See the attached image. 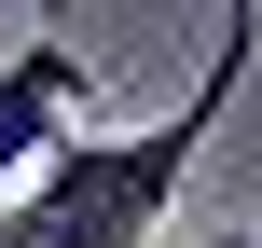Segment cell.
I'll return each instance as SVG.
<instances>
[{
	"instance_id": "2",
	"label": "cell",
	"mask_w": 262,
	"mask_h": 248,
	"mask_svg": "<svg viewBox=\"0 0 262 248\" xmlns=\"http://www.w3.org/2000/svg\"><path fill=\"white\" fill-rule=\"evenodd\" d=\"M83 97H97V69H83L69 41H14V55H0V207L41 179V152L69 138Z\"/></svg>"
},
{
	"instance_id": "1",
	"label": "cell",
	"mask_w": 262,
	"mask_h": 248,
	"mask_svg": "<svg viewBox=\"0 0 262 248\" xmlns=\"http://www.w3.org/2000/svg\"><path fill=\"white\" fill-rule=\"evenodd\" d=\"M249 69H262V14H221L193 97H180L166 124H69V138L41 152V179H28L41 248H152L166 207H180V179H193V152H207V124L235 110Z\"/></svg>"
},
{
	"instance_id": "3",
	"label": "cell",
	"mask_w": 262,
	"mask_h": 248,
	"mask_svg": "<svg viewBox=\"0 0 262 248\" xmlns=\"http://www.w3.org/2000/svg\"><path fill=\"white\" fill-rule=\"evenodd\" d=\"M249 248H262V235H249Z\"/></svg>"
}]
</instances>
